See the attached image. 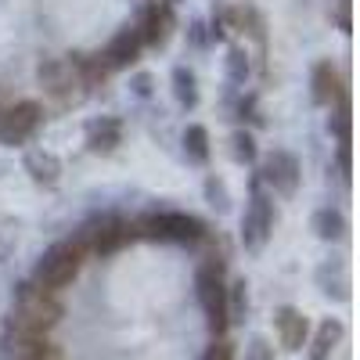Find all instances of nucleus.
Returning a JSON list of instances; mask_svg holds the SVG:
<instances>
[{"instance_id":"7","label":"nucleus","mask_w":360,"mask_h":360,"mask_svg":"<svg viewBox=\"0 0 360 360\" xmlns=\"http://www.w3.org/2000/svg\"><path fill=\"white\" fill-rule=\"evenodd\" d=\"M270 231H274V209H270V202L263 195H252L245 217H242V242H245V249H252V252L263 249Z\"/></svg>"},{"instance_id":"14","label":"nucleus","mask_w":360,"mask_h":360,"mask_svg":"<svg viewBox=\"0 0 360 360\" xmlns=\"http://www.w3.org/2000/svg\"><path fill=\"white\" fill-rule=\"evenodd\" d=\"M137 33H141V40H144V44H155V47H159V44H166V40H169V33H173V11H169L166 4H162V8H152Z\"/></svg>"},{"instance_id":"12","label":"nucleus","mask_w":360,"mask_h":360,"mask_svg":"<svg viewBox=\"0 0 360 360\" xmlns=\"http://www.w3.org/2000/svg\"><path fill=\"white\" fill-rule=\"evenodd\" d=\"M141 33L137 29H123L112 44H108V51L101 54V62L108 65V69H127V65H134L137 62V54H141Z\"/></svg>"},{"instance_id":"22","label":"nucleus","mask_w":360,"mask_h":360,"mask_svg":"<svg viewBox=\"0 0 360 360\" xmlns=\"http://www.w3.org/2000/svg\"><path fill=\"white\" fill-rule=\"evenodd\" d=\"M234 155L242 159V162H252L256 159V141H252V134H234Z\"/></svg>"},{"instance_id":"5","label":"nucleus","mask_w":360,"mask_h":360,"mask_svg":"<svg viewBox=\"0 0 360 360\" xmlns=\"http://www.w3.org/2000/svg\"><path fill=\"white\" fill-rule=\"evenodd\" d=\"M127 238H130V224L127 220L101 217V220H94L90 227H83V234L76 238V242L83 249H90V252H98V256H108V252H115L119 245H123Z\"/></svg>"},{"instance_id":"23","label":"nucleus","mask_w":360,"mask_h":360,"mask_svg":"<svg viewBox=\"0 0 360 360\" xmlns=\"http://www.w3.org/2000/svg\"><path fill=\"white\" fill-rule=\"evenodd\" d=\"M202 360H234V346H231L224 335H217V339H213V346L205 349V356H202Z\"/></svg>"},{"instance_id":"18","label":"nucleus","mask_w":360,"mask_h":360,"mask_svg":"<svg viewBox=\"0 0 360 360\" xmlns=\"http://www.w3.org/2000/svg\"><path fill=\"white\" fill-rule=\"evenodd\" d=\"M245 278H238L231 288H227V321H242L245 317V307H249V295H245Z\"/></svg>"},{"instance_id":"25","label":"nucleus","mask_w":360,"mask_h":360,"mask_svg":"<svg viewBox=\"0 0 360 360\" xmlns=\"http://www.w3.org/2000/svg\"><path fill=\"white\" fill-rule=\"evenodd\" d=\"M245 69H249V65H245V54H242V51H231V76H234V79H242Z\"/></svg>"},{"instance_id":"21","label":"nucleus","mask_w":360,"mask_h":360,"mask_svg":"<svg viewBox=\"0 0 360 360\" xmlns=\"http://www.w3.org/2000/svg\"><path fill=\"white\" fill-rule=\"evenodd\" d=\"M173 83H176V98L184 101V105H195L198 101V90H195V76L188 69H176L173 72Z\"/></svg>"},{"instance_id":"8","label":"nucleus","mask_w":360,"mask_h":360,"mask_svg":"<svg viewBox=\"0 0 360 360\" xmlns=\"http://www.w3.org/2000/svg\"><path fill=\"white\" fill-rule=\"evenodd\" d=\"M274 328H278V339L288 353L295 349H303L307 346V335H310V321L303 310H295V307H281L274 314Z\"/></svg>"},{"instance_id":"15","label":"nucleus","mask_w":360,"mask_h":360,"mask_svg":"<svg viewBox=\"0 0 360 360\" xmlns=\"http://www.w3.org/2000/svg\"><path fill=\"white\" fill-rule=\"evenodd\" d=\"M339 339H342V324H339V321H324V324L317 328L314 342H310V360H328Z\"/></svg>"},{"instance_id":"19","label":"nucleus","mask_w":360,"mask_h":360,"mask_svg":"<svg viewBox=\"0 0 360 360\" xmlns=\"http://www.w3.org/2000/svg\"><path fill=\"white\" fill-rule=\"evenodd\" d=\"M184 148H188V155L195 162H205L209 159V134H205V127H188L184 130Z\"/></svg>"},{"instance_id":"17","label":"nucleus","mask_w":360,"mask_h":360,"mask_svg":"<svg viewBox=\"0 0 360 360\" xmlns=\"http://www.w3.org/2000/svg\"><path fill=\"white\" fill-rule=\"evenodd\" d=\"M314 231L332 242V238H342V234H346V220L335 213V209H321V213L314 217Z\"/></svg>"},{"instance_id":"2","label":"nucleus","mask_w":360,"mask_h":360,"mask_svg":"<svg viewBox=\"0 0 360 360\" xmlns=\"http://www.w3.org/2000/svg\"><path fill=\"white\" fill-rule=\"evenodd\" d=\"M198 303L205 310V321H209V332L213 335H224L227 332V281H224V263L220 259H205L202 270H198Z\"/></svg>"},{"instance_id":"13","label":"nucleus","mask_w":360,"mask_h":360,"mask_svg":"<svg viewBox=\"0 0 360 360\" xmlns=\"http://www.w3.org/2000/svg\"><path fill=\"white\" fill-rule=\"evenodd\" d=\"M339 94H342V79H339L335 65L332 62L314 65V101L317 105H332Z\"/></svg>"},{"instance_id":"16","label":"nucleus","mask_w":360,"mask_h":360,"mask_svg":"<svg viewBox=\"0 0 360 360\" xmlns=\"http://www.w3.org/2000/svg\"><path fill=\"white\" fill-rule=\"evenodd\" d=\"M119 123L115 119H105V123H98L94 130H90V148H94V152H112V148L119 144Z\"/></svg>"},{"instance_id":"6","label":"nucleus","mask_w":360,"mask_h":360,"mask_svg":"<svg viewBox=\"0 0 360 360\" xmlns=\"http://www.w3.org/2000/svg\"><path fill=\"white\" fill-rule=\"evenodd\" d=\"M40 119H44V108L37 101H18L15 108L4 112V119H0V144H11V148L25 144L37 134Z\"/></svg>"},{"instance_id":"24","label":"nucleus","mask_w":360,"mask_h":360,"mask_svg":"<svg viewBox=\"0 0 360 360\" xmlns=\"http://www.w3.org/2000/svg\"><path fill=\"white\" fill-rule=\"evenodd\" d=\"M245 360H274V349H270L266 339H252L245 349Z\"/></svg>"},{"instance_id":"1","label":"nucleus","mask_w":360,"mask_h":360,"mask_svg":"<svg viewBox=\"0 0 360 360\" xmlns=\"http://www.w3.org/2000/svg\"><path fill=\"white\" fill-rule=\"evenodd\" d=\"M58 321H62V303L54 299V292L40 288V285H25L22 299H18V310H15V332L47 335Z\"/></svg>"},{"instance_id":"11","label":"nucleus","mask_w":360,"mask_h":360,"mask_svg":"<svg viewBox=\"0 0 360 360\" xmlns=\"http://www.w3.org/2000/svg\"><path fill=\"white\" fill-rule=\"evenodd\" d=\"M40 79H44V86L51 90L58 101H69L72 98V86H83L79 72L69 62H47V65H40Z\"/></svg>"},{"instance_id":"20","label":"nucleus","mask_w":360,"mask_h":360,"mask_svg":"<svg viewBox=\"0 0 360 360\" xmlns=\"http://www.w3.org/2000/svg\"><path fill=\"white\" fill-rule=\"evenodd\" d=\"M25 166L33 169L37 180H47V184H54V180H58V162H54V155H47V152H33V155L25 159Z\"/></svg>"},{"instance_id":"10","label":"nucleus","mask_w":360,"mask_h":360,"mask_svg":"<svg viewBox=\"0 0 360 360\" xmlns=\"http://www.w3.org/2000/svg\"><path fill=\"white\" fill-rule=\"evenodd\" d=\"M11 356H15V360H62V349H58L47 335L15 332V339H11Z\"/></svg>"},{"instance_id":"9","label":"nucleus","mask_w":360,"mask_h":360,"mask_svg":"<svg viewBox=\"0 0 360 360\" xmlns=\"http://www.w3.org/2000/svg\"><path fill=\"white\" fill-rule=\"evenodd\" d=\"M266 180L274 184L281 195H292L299 188V159L292 152H270L266 155Z\"/></svg>"},{"instance_id":"4","label":"nucleus","mask_w":360,"mask_h":360,"mask_svg":"<svg viewBox=\"0 0 360 360\" xmlns=\"http://www.w3.org/2000/svg\"><path fill=\"white\" fill-rule=\"evenodd\" d=\"M141 234L152 242H198L202 224L188 213H155L141 220Z\"/></svg>"},{"instance_id":"3","label":"nucleus","mask_w":360,"mask_h":360,"mask_svg":"<svg viewBox=\"0 0 360 360\" xmlns=\"http://www.w3.org/2000/svg\"><path fill=\"white\" fill-rule=\"evenodd\" d=\"M83 245L79 242H62L44 252V259L37 263V285L40 288H51V292H62L65 285L76 281L79 266H83Z\"/></svg>"}]
</instances>
